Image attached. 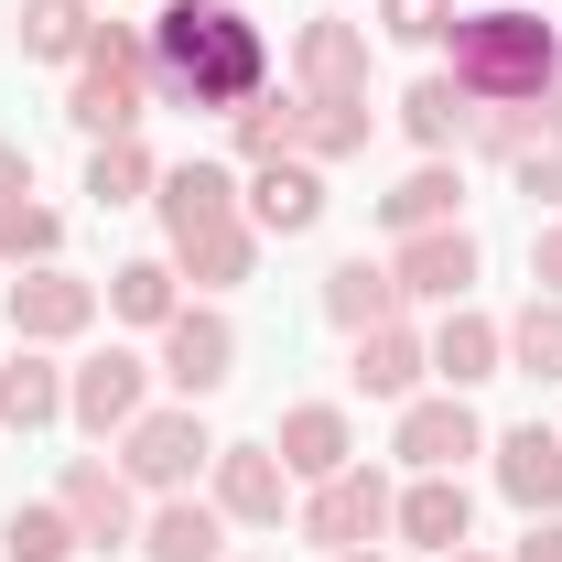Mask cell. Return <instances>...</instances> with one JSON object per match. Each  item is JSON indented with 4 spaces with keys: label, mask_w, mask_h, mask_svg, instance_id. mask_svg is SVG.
<instances>
[{
    "label": "cell",
    "mask_w": 562,
    "mask_h": 562,
    "mask_svg": "<svg viewBox=\"0 0 562 562\" xmlns=\"http://www.w3.org/2000/svg\"><path fill=\"white\" fill-rule=\"evenodd\" d=\"M465 519H476L465 476H412V497L390 508V530H401V541H422V552H465Z\"/></svg>",
    "instance_id": "cell-17"
},
{
    "label": "cell",
    "mask_w": 562,
    "mask_h": 562,
    "mask_svg": "<svg viewBox=\"0 0 562 562\" xmlns=\"http://www.w3.org/2000/svg\"><path fill=\"white\" fill-rule=\"evenodd\" d=\"M336 562H379V552H336Z\"/></svg>",
    "instance_id": "cell-39"
},
{
    "label": "cell",
    "mask_w": 562,
    "mask_h": 562,
    "mask_svg": "<svg viewBox=\"0 0 562 562\" xmlns=\"http://www.w3.org/2000/svg\"><path fill=\"white\" fill-rule=\"evenodd\" d=\"M238 151H249V162H281V151H292V109H281V98H249V109H238Z\"/></svg>",
    "instance_id": "cell-33"
},
{
    "label": "cell",
    "mask_w": 562,
    "mask_h": 562,
    "mask_svg": "<svg viewBox=\"0 0 562 562\" xmlns=\"http://www.w3.org/2000/svg\"><path fill=\"white\" fill-rule=\"evenodd\" d=\"M140 379H151V368H140L131 347H109V357H87L66 379V412L87 422V432H131L140 422Z\"/></svg>",
    "instance_id": "cell-11"
},
{
    "label": "cell",
    "mask_w": 562,
    "mask_h": 562,
    "mask_svg": "<svg viewBox=\"0 0 562 562\" xmlns=\"http://www.w3.org/2000/svg\"><path fill=\"white\" fill-rule=\"evenodd\" d=\"M454 195H465V184H454L443 162H422V173H401V184L379 195V216H390L401 238H412V227H454Z\"/></svg>",
    "instance_id": "cell-25"
},
{
    "label": "cell",
    "mask_w": 562,
    "mask_h": 562,
    "mask_svg": "<svg viewBox=\"0 0 562 562\" xmlns=\"http://www.w3.org/2000/svg\"><path fill=\"white\" fill-rule=\"evenodd\" d=\"M271 454L292 465V476H314V487H325V476H347V465H357V432H347L336 401H303V412H281Z\"/></svg>",
    "instance_id": "cell-12"
},
{
    "label": "cell",
    "mask_w": 562,
    "mask_h": 562,
    "mask_svg": "<svg viewBox=\"0 0 562 562\" xmlns=\"http://www.w3.org/2000/svg\"><path fill=\"white\" fill-rule=\"evenodd\" d=\"M55 238H66V227H55V216L33 206V195H22V206L0 216V260H55Z\"/></svg>",
    "instance_id": "cell-34"
},
{
    "label": "cell",
    "mask_w": 562,
    "mask_h": 562,
    "mask_svg": "<svg viewBox=\"0 0 562 562\" xmlns=\"http://www.w3.org/2000/svg\"><path fill=\"white\" fill-rule=\"evenodd\" d=\"M292 76H303V98H368V33L357 22H303Z\"/></svg>",
    "instance_id": "cell-14"
},
{
    "label": "cell",
    "mask_w": 562,
    "mask_h": 562,
    "mask_svg": "<svg viewBox=\"0 0 562 562\" xmlns=\"http://www.w3.org/2000/svg\"><path fill=\"white\" fill-rule=\"evenodd\" d=\"M465 120H476V98H465V87H454V76H422L412 98H401V131H412L422 151H443V140L465 131Z\"/></svg>",
    "instance_id": "cell-27"
},
{
    "label": "cell",
    "mask_w": 562,
    "mask_h": 562,
    "mask_svg": "<svg viewBox=\"0 0 562 562\" xmlns=\"http://www.w3.org/2000/svg\"><path fill=\"white\" fill-rule=\"evenodd\" d=\"M66 519L87 530V541H131V530H140L131 476H120V465H66Z\"/></svg>",
    "instance_id": "cell-19"
},
{
    "label": "cell",
    "mask_w": 562,
    "mask_h": 562,
    "mask_svg": "<svg viewBox=\"0 0 562 562\" xmlns=\"http://www.w3.org/2000/svg\"><path fill=\"white\" fill-rule=\"evenodd\" d=\"M422 368H432V347H422L412 325H368V336H357V390H368V401H401Z\"/></svg>",
    "instance_id": "cell-21"
},
{
    "label": "cell",
    "mask_w": 562,
    "mask_h": 562,
    "mask_svg": "<svg viewBox=\"0 0 562 562\" xmlns=\"http://www.w3.org/2000/svg\"><path fill=\"white\" fill-rule=\"evenodd\" d=\"M390 476H368V465H347V476H325V487L303 497V541H325V552H368L379 530H390Z\"/></svg>",
    "instance_id": "cell-6"
},
{
    "label": "cell",
    "mask_w": 562,
    "mask_h": 562,
    "mask_svg": "<svg viewBox=\"0 0 562 562\" xmlns=\"http://www.w3.org/2000/svg\"><path fill=\"white\" fill-rule=\"evenodd\" d=\"M227 368H238V325L206 314V303H173V325H162V379H173L184 401H206V390H227Z\"/></svg>",
    "instance_id": "cell-7"
},
{
    "label": "cell",
    "mask_w": 562,
    "mask_h": 562,
    "mask_svg": "<svg viewBox=\"0 0 562 562\" xmlns=\"http://www.w3.org/2000/svg\"><path fill=\"white\" fill-rule=\"evenodd\" d=\"M454 33V87L476 98V109H519V98H552L562 76V44L541 11H465V22H443Z\"/></svg>",
    "instance_id": "cell-2"
},
{
    "label": "cell",
    "mask_w": 562,
    "mask_h": 562,
    "mask_svg": "<svg viewBox=\"0 0 562 562\" xmlns=\"http://www.w3.org/2000/svg\"><path fill=\"white\" fill-rule=\"evenodd\" d=\"M238 206H249V227H271V238H303V227L325 216V173L281 151V162H260V184H249Z\"/></svg>",
    "instance_id": "cell-16"
},
{
    "label": "cell",
    "mask_w": 562,
    "mask_h": 562,
    "mask_svg": "<svg viewBox=\"0 0 562 562\" xmlns=\"http://www.w3.org/2000/svg\"><path fill=\"white\" fill-rule=\"evenodd\" d=\"M22 195H33V151H22V140H0V216L22 206Z\"/></svg>",
    "instance_id": "cell-36"
},
{
    "label": "cell",
    "mask_w": 562,
    "mask_h": 562,
    "mask_svg": "<svg viewBox=\"0 0 562 562\" xmlns=\"http://www.w3.org/2000/svg\"><path fill=\"white\" fill-rule=\"evenodd\" d=\"M216 508H195V497H162L151 519H140V562H216Z\"/></svg>",
    "instance_id": "cell-23"
},
{
    "label": "cell",
    "mask_w": 562,
    "mask_h": 562,
    "mask_svg": "<svg viewBox=\"0 0 562 562\" xmlns=\"http://www.w3.org/2000/svg\"><path fill=\"white\" fill-rule=\"evenodd\" d=\"M390 281H401V303H454L476 281V238L465 227H412L401 260H390Z\"/></svg>",
    "instance_id": "cell-9"
},
{
    "label": "cell",
    "mask_w": 562,
    "mask_h": 562,
    "mask_svg": "<svg viewBox=\"0 0 562 562\" xmlns=\"http://www.w3.org/2000/svg\"><path fill=\"white\" fill-rule=\"evenodd\" d=\"M325 325H347V336L401 325V281H390V260H336V271H325Z\"/></svg>",
    "instance_id": "cell-18"
},
{
    "label": "cell",
    "mask_w": 562,
    "mask_h": 562,
    "mask_svg": "<svg viewBox=\"0 0 562 562\" xmlns=\"http://www.w3.org/2000/svg\"><path fill=\"white\" fill-rule=\"evenodd\" d=\"M497 357H508V336H497L487 314H443V325H432V368H443V390L497 379Z\"/></svg>",
    "instance_id": "cell-22"
},
{
    "label": "cell",
    "mask_w": 562,
    "mask_h": 562,
    "mask_svg": "<svg viewBox=\"0 0 562 562\" xmlns=\"http://www.w3.org/2000/svg\"><path fill=\"white\" fill-rule=\"evenodd\" d=\"M368 151V98H303L292 109V162H347Z\"/></svg>",
    "instance_id": "cell-20"
},
{
    "label": "cell",
    "mask_w": 562,
    "mask_h": 562,
    "mask_svg": "<svg viewBox=\"0 0 562 562\" xmlns=\"http://www.w3.org/2000/svg\"><path fill=\"white\" fill-rule=\"evenodd\" d=\"M530 281L562 303V227H541V238H530Z\"/></svg>",
    "instance_id": "cell-37"
},
{
    "label": "cell",
    "mask_w": 562,
    "mask_h": 562,
    "mask_svg": "<svg viewBox=\"0 0 562 562\" xmlns=\"http://www.w3.org/2000/svg\"><path fill=\"white\" fill-rule=\"evenodd\" d=\"M476 443H487V432H476V412H465V390H443V401H412V412H401V465H422V476H454Z\"/></svg>",
    "instance_id": "cell-10"
},
{
    "label": "cell",
    "mask_w": 562,
    "mask_h": 562,
    "mask_svg": "<svg viewBox=\"0 0 562 562\" xmlns=\"http://www.w3.org/2000/svg\"><path fill=\"white\" fill-rule=\"evenodd\" d=\"M0 422H11V432H44V422H66V368H44V357H11V368H0Z\"/></svg>",
    "instance_id": "cell-24"
},
{
    "label": "cell",
    "mask_w": 562,
    "mask_h": 562,
    "mask_svg": "<svg viewBox=\"0 0 562 562\" xmlns=\"http://www.w3.org/2000/svg\"><path fill=\"white\" fill-rule=\"evenodd\" d=\"M271 76V44L238 0H162L151 22V87L173 109H249Z\"/></svg>",
    "instance_id": "cell-1"
},
{
    "label": "cell",
    "mask_w": 562,
    "mask_h": 562,
    "mask_svg": "<svg viewBox=\"0 0 562 562\" xmlns=\"http://www.w3.org/2000/svg\"><path fill=\"white\" fill-rule=\"evenodd\" d=\"M151 184H162V173H151L140 140H98V151H87V195H98V206H140Z\"/></svg>",
    "instance_id": "cell-29"
},
{
    "label": "cell",
    "mask_w": 562,
    "mask_h": 562,
    "mask_svg": "<svg viewBox=\"0 0 562 562\" xmlns=\"http://www.w3.org/2000/svg\"><path fill=\"white\" fill-rule=\"evenodd\" d=\"M87 314H98V281L55 271V260H33V271L11 281V325H22L33 347H55V336H87Z\"/></svg>",
    "instance_id": "cell-8"
},
{
    "label": "cell",
    "mask_w": 562,
    "mask_h": 562,
    "mask_svg": "<svg viewBox=\"0 0 562 562\" xmlns=\"http://www.w3.org/2000/svg\"><path fill=\"white\" fill-rule=\"evenodd\" d=\"M281 487L292 465L271 443H216V519H281Z\"/></svg>",
    "instance_id": "cell-15"
},
{
    "label": "cell",
    "mask_w": 562,
    "mask_h": 562,
    "mask_svg": "<svg viewBox=\"0 0 562 562\" xmlns=\"http://www.w3.org/2000/svg\"><path fill=\"white\" fill-rule=\"evenodd\" d=\"M443 562H476V552H443Z\"/></svg>",
    "instance_id": "cell-40"
},
{
    "label": "cell",
    "mask_w": 562,
    "mask_h": 562,
    "mask_svg": "<svg viewBox=\"0 0 562 562\" xmlns=\"http://www.w3.org/2000/svg\"><path fill=\"white\" fill-rule=\"evenodd\" d=\"M87 0H22V55H44V66H76L87 55Z\"/></svg>",
    "instance_id": "cell-26"
},
{
    "label": "cell",
    "mask_w": 562,
    "mask_h": 562,
    "mask_svg": "<svg viewBox=\"0 0 562 562\" xmlns=\"http://www.w3.org/2000/svg\"><path fill=\"white\" fill-rule=\"evenodd\" d=\"M443 22H454V0H379V33L390 44H432Z\"/></svg>",
    "instance_id": "cell-35"
},
{
    "label": "cell",
    "mask_w": 562,
    "mask_h": 562,
    "mask_svg": "<svg viewBox=\"0 0 562 562\" xmlns=\"http://www.w3.org/2000/svg\"><path fill=\"white\" fill-rule=\"evenodd\" d=\"M76 541H87V530L66 519V497H55V508H11V519H0V552H11V562H66Z\"/></svg>",
    "instance_id": "cell-30"
},
{
    "label": "cell",
    "mask_w": 562,
    "mask_h": 562,
    "mask_svg": "<svg viewBox=\"0 0 562 562\" xmlns=\"http://www.w3.org/2000/svg\"><path fill=\"white\" fill-rule=\"evenodd\" d=\"M508 357H519V379H562V303H530L508 325Z\"/></svg>",
    "instance_id": "cell-32"
},
{
    "label": "cell",
    "mask_w": 562,
    "mask_h": 562,
    "mask_svg": "<svg viewBox=\"0 0 562 562\" xmlns=\"http://www.w3.org/2000/svg\"><path fill=\"white\" fill-rule=\"evenodd\" d=\"M497 487L519 497L530 519H562V432H541V422L497 432Z\"/></svg>",
    "instance_id": "cell-13"
},
{
    "label": "cell",
    "mask_w": 562,
    "mask_h": 562,
    "mask_svg": "<svg viewBox=\"0 0 562 562\" xmlns=\"http://www.w3.org/2000/svg\"><path fill=\"white\" fill-rule=\"evenodd\" d=\"M162 227H173V271H195V281H249V260H260V227L238 216L227 162H173L162 173Z\"/></svg>",
    "instance_id": "cell-3"
},
{
    "label": "cell",
    "mask_w": 562,
    "mask_h": 562,
    "mask_svg": "<svg viewBox=\"0 0 562 562\" xmlns=\"http://www.w3.org/2000/svg\"><path fill=\"white\" fill-rule=\"evenodd\" d=\"M508 173H519V195H562V98L530 109V131H519V151H508Z\"/></svg>",
    "instance_id": "cell-28"
},
{
    "label": "cell",
    "mask_w": 562,
    "mask_h": 562,
    "mask_svg": "<svg viewBox=\"0 0 562 562\" xmlns=\"http://www.w3.org/2000/svg\"><path fill=\"white\" fill-rule=\"evenodd\" d=\"M140 98H151V33H140V22H98L87 55H76L66 120L87 140H131L140 131Z\"/></svg>",
    "instance_id": "cell-4"
},
{
    "label": "cell",
    "mask_w": 562,
    "mask_h": 562,
    "mask_svg": "<svg viewBox=\"0 0 562 562\" xmlns=\"http://www.w3.org/2000/svg\"><path fill=\"white\" fill-rule=\"evenodd\" d=\"M195 465H216V443H206V422H195V401H184V412H140L131 432H120V476H131V487L184 497V476H195Z\"/></svg>",
    "instance_id": "cell-5"
},
{
    "label": "cell",
    "mask_w": 562,
    "mask_h": 562,
    "mask_svg": "<svg viewBox=\"0 0 562 562\" xmlns=\"http://www.w3.org/2000/svg\"><path fill=\"white\" fill-rule=\"evenodd\" d=\"M109 314H131V325H173V271H162V260H120V271H109Z\"/></svg>",
    "instance_id": "cell-31"
},
{
    "label": "cell",
    "mask_w": 562,
    "mask_h": 562,
    "mask_svg": "<svg viewBox=\"0 0 562 562\" xmlns=\"http://www.w3.org/2000/svg\"><path fill=\"white\" fill-rule=\"evenodd\" d=\"M519 562H562V519H530V541H519Z\"/></svg>",
    "instance_id": "cell-38"
}]
</instances>
